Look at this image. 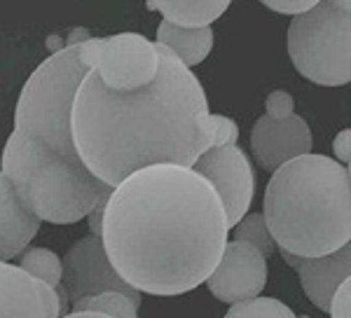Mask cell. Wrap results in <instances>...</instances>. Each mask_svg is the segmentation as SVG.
<instances>
[{
    "instance_id": "cell-25",
    "label": "cell",
    "mask_w": 351,
    "mask_h": 318,
    "mask_svg": "<svg viewBox=\"0 0 351 318\" xmlns=\"http://www.w3.org/2000/svg\"><path fill=\"white\" fill-rule=\"evenodd\" d=\"M332 152H335V162H339L342 167H349V157H351V132L344 129L335 136L332 140Z\"/></svg>"
},
{
    "instance_id": "cell-24",
    "label": "cell",
    "mask_w": 351,
    "mask_h": 318,
    "mask_svg": "<svg viewBox=\"0 0 351 318\" xmlns=\"http://www.w3.org/2000/svg\"><path fill=\"white\" fill-rule=\"evenodd\" d=\"M314 0H288V3H279V0H265V8L267 10H274V12H281V14H293V16H300L304 12H309L314 8Z\"/></svg>"
},
{
    "instance_id": "cell-16",
    "label": "cell",
    "mask_w": 351,
    "mask_h": 318,
    "mask_svg": "<svg viewBox=\"0 0 351 318\" xmlns=\"http://www.w3.org/2000/svg\"><path fill=\"white\" fill-rule=\"evenodd\" d=\"M157 45L167 47L183 61L185 66L192 68L202 64L213 49V31L211 26L206 28H180L169 21H162L157 28Z\"/></svg>"
},
{
    "instance_id": "cell-10",
    "label": "cell",
    "mask_w": 351,
    "mask_h": 318,
    "mask_svg": "<svg viewBox=\"0 0 351 318\" xmlns=\"http://www.w3.org/2000/svg\"><path fill=\"white\" fill-rule=\"evenodd\" d=\"M206 286L213 297L225 304L260 297L267 286V258L243 241H228Z\"/></svg>"
},
{
    "instance_id": "cell-27",
    "label": "cell",
    "mask_w": 351,
    "mask_h": 318,
    "mask_svg": "<svg viewBox=\"0 0 351 318\" xmlns=\"http://www.w3.org/2000/svg\"><path fill=\"white\" fill-rule=\"evenodd\" d=\"M94 36L87 31V28H73L71 33H68V40H66V47H77V45L87 42V40H92Z\"/></svg>"
},
{
    "instance_id": "cell-17",
    "label": "cell",
    "mask_w": 351,
    "mask_h": 318,
    "mask_svg": "<svg viewBox=\"0 0 351 318\" xmlns=\"http://www.w3.org/2000/svg\"><path fill=\"white\" fill-rule=\"evenodd\" d=\"M73 311H92V314H104L110 318H138V304L129 299L127 295L108 291L99 295H89L77 302H73Z\"/></svg>"
},
{
    "instance_id": "cell-22",
    "label": "cell",
    "mask_w": 351,
    "mask_h": 318,
    "mask_svg": "<svg viewBox=\"0 0 351 318\" xmlns=\"http://www.w3.org/2000/svg\"><path fill=\"white\" fill-rule=\"evenodd\" d=\"M265 108H267V117L271 119H284L293 115V96L286 92V89H274L269 92L267 101H265Z\"/></svg>"
},
{
    "instance_id": "cell-18",
    "label": "cell",
    "mask_w": 351,
    "mask_h": 318,
    "mask_svg": "<svg viewBox=\"0 0 351 318\" xmlns=\"http://www.w3.org/2000/svg\"><path fill=\"white\" fill-rule=\"evenodd\" d=\"M19 267L52 288L59 286L61 278H64V262H61L59 255L54 251H49V248H40V246L26 248L19 258Z\"/></svg>"
},
{
    "instance_id": "cell-9",
    "label": "cell",
    "mask_w": 351,
    "mask_h": 318,
    "mask_svg": "<svg viewBox=\"0 0 351 318\" xmlns=\"http://www.w3.org/2000/svg\"><path fill=\"white\" fill-rule=\"evenodd\" d=\"M64 278L61 286L68 293V304L77 302L89 295L99 293H122L141 306V293L134 291L124 278L112 269L108 255H106L101 236H82L64 255Z\"/></svg>"
},
{
    "instance_id": "cell-21",
    "label": "cell",
    "mask_w": 351,
    "mask_h": 318,
    "mask_svg": "<svg viewBox=\"0 0 351 318\" xmlns=\"http://www.w3.org/2000/svg\"><path fill=\"white\" fill-rule=\"evenodd\" d=\"M202 134L206 140V150L211 147H225V145H237L239 138V127L234 119L225 115H204L202 117Z\"/></svg>"
},
{
    "instance_id": "cell-20",
    "label": "cell",
    "mask_w": 351,
    "mask_h": 318,
    "mask_svg": "<svg viewBox=\"0 0 351 318\" xmlns=\"http://www.w3.org/2000/svg\"><path fill=\"white\" fill-rule=\"evenodd\" d=\"M223 318H298L291 306L276 297H253L246 302H237Z\"/></svg>"
},
{
    "instance_id": "cell-23",
    "label": "cell",
    "mask_w": 351,
    "mask_h": 318,
    "mask_svg": "<svg viewBox=\"0 0 351 318\" xmlns=\"http://www.w3.org/2000/svg\"><path fill=\"white\" fill-rule=\"evenodd\" d=\"M328 314L330 318H351V278L339 283L335 295L330 297Z\"/></svg>"
},
{
    "instance_id": "cell-19",
    "label": "cell",
    "mask_w": 351,
    "mask_h": 318,
    "mask_svg": "<svg viewBox=\"0 0 351 318\" xmlns=\"http://www.w3.org/2000/svg\"><path fill=\"white\" fill-rule=\"evenodd\" d=\"M234 241H243L253 246L263 258H269L276 251V243L271 238L267 225H265L263 213H246L239 223L234 225Z\"/></svg>"
},
{
    "instance_id": "cell-26",
    "label": "cell",
    "mask_w": 351,
    "mask_h": 318,
    "mask_svg": "<svg viewBox=\"0 0 351 318\" xmlns=\"http://www.w3.org/2000/svg\"><path fill=\"white\" fill-rule=\"evenodd\" d=\"M106 201H108V197L101 199L99 204L89 211L87 215V227H89V234L92 236H101V230H104V213H106Z\"/></svg>"
},
{
    "instance_id": "cell-1",
    "label": "cell",
    "mask_w": 351,
    "mask_h": 318,
    "mask_svg": "<svg viewBox=\"0 0 351 318\" xmlns=\"http://www.w3.org/2000/svg\"><path fill=\"white\" fill-rule=\"evenodd\" d=\"M228 234L225 208L208 180L192 169L155 164L112 187L101 241L134 291L173 297L206 283Z\"/></svg>"
},
{
    "instance_id": "cell-14",
    "label": "cell",
    "mask_w": 351,
    "mask_h": 318,
    "mask_svg": "<svg viewBox=\"0 0 351 318\" xmlns=\"http://www.w3.org/2000/svg\"><path fill=\"white\" fill-rule=\"evenodd\" d=\"M40 230V220L26 208L10 178L0 171V262L16 258Z\"/></svg>"
},
{
    "instance_id": "cell-12",
    "label": "cell",
    "mask_w": 351,
    "mask_h": 318,
    "mask_svg": "<svg viewBox=\"0 0 351 318\" xmlns=\"http://www.w3.org/2000/svg\"><path fill=\"white\" fill-rule=\"evenodd\" d=\"M251 152L265 171L274 173L286 162L311 152L309 124L300 115H291L284 119H271L263 115L253 124Z\"/></svg>"
},
{
    "instance_id": "cell-28",
    "label": "cell",
    "mask_w": 351,
    "mask_h": 318,
    "mask_svg": "<svg viewBox=\"0 0 351 318\" xmlns=\"http://www.w3.org/2000/svg\"><path fill=\"white\" fill-rule=\"evenodd\" d=\"M47 47H49V52L56 54V52H61V49H66V42L59 36H49L47 38Z\"/></svg>"
},
{
    "instance_id": "cell-2",
    "label": "cell",
    "mask_w": 351,
    "mask_h": 318,
    "mask_svg": "<svg viewBox=\"0 0 351 318\" xmlns=\"http://www.w3.org/2000/svg\"><path fill=\"white\" fill-rule=\"evenodd\" d=\"M155 47L160 73L148 87L110 92L89 71L75 94L73 145L84 167L110 187L155 164L192 169L206 152L202 134L206 92L178 56L157 42Z\"/></svg>"
},
{
    "instance_id": "cell-15",
    "label": "cell",
    "mask_w": 351,
    "mask_h": 318,
    "mask_svg": "<svg viewBox=\"0 0 351 318\" xmlns=\"http://www.w3.org/2000/svg\"><path fill=\"white\" fill-rule=\"evenodd\" d=\"M148 10H155L164 21L180 28H206L228 12V0H148Z\"/></svg>"
},
{
    "instance_id": "cell-11",
    "label": "cell",
    "mask_w": 351,
    "mask_h": 318,
    "mask_svg": "<svg viewBox=\"0 0 351 318\" xmlns=\"http://www.w3.org/2000/svg\"><path fill=\"white\" fill-rule=\"evenodd\" d=\"M0 318H64L52 286L19 265L0 262Z\"/></svg>"
},
{
    "instance_id": "cell-6",
    "label": "cell",
    "mask_w": 351,
    "mask_h": 318,
    "mask_svg": "<svg viewBox=\"0 0 351 318\" xmlns=\"http://www.w3.org/2000/svg\"><path fill=\"white\" fill-rule=\"evenodd\" d=\"M288 54L295 71L321 87H342L351 80V3L326 0L293 16Z\"/></svg>"
},
{
    "instance_id": "cell-4",
    "label": "cell",
    "mask_w": 351,
    "mask_h": 318,
    "mask_svg": "<svg viewBox=\"0 0 351 318\" xmlns=\"http://www.w3.org/2000/svg\"><path fill=\"white\" fill-rule=\"evenodd\" d=\"M0 171L40 223H77L112 192L84 167L77 152L56 150L21 132L10 134Z\"/></svg>"
},
{
    "instance_id": "cell-13",
    "label": "cell",
    "mask_w": 351,
    "mask_h": 318,
    "mask_svg": "<svg viewBox=\"0 0 351 318\" xmlns=\"http://www.w3.org/2000/svg\"><path fill=\"white\" fill-rule=\"evenodd\" d=\"M284 260L300 274L302 291L309 302L319 311L330 306V297L335 295L339 283L351 276V246H342L335 253L321 255V258H300V255L281 251Z\"/></svg>"
},
{
    "instance_id": "cell-8",
    "label": "cell",
    "mask_w": 351,
    "mask_h": 318,
    "mask_svg": "<svg viewBox=\"0 0 351 318\" xmlns=\"http://www.w3.org/2000/svg\"><path fill=\"white\" fill-rule=\"evenodd\" d=\"M192 171L208 180L216 190L225 208L228 227L232 230L248 213L253 192H256V175H253L251 159L237 145L211 147L197 159Z\"/></svg>"
},
{
    "instance_id": "cell-29",
    "label": "cell",
    "mask_w": 351,
    "mask_h": 318,
    "mask_svg": "<svg viewBox=\"0 0 351 318\" xmlns=\"http://www.w3.org/2000/svg\"><path fill=\"white\" fill-rule=\"evenodd\" d=\"M64 318H110L104 314H92V311H68Z\"/></svg>"
},
{
    "instance_id": "cell-7",
    "label": "cell",
    "mask_w": 351,
    "mask_h": 318,
    "mask_svg": "<svg viewBox=\"0 0 351 318\" xmlns=\"http://www.w3.org/2000/svg\"><path fill=\"white\" fill-rule=\"evenodd\" d=\"M82 59L110 92H138L155 82L160 73V54L155 42L141 33H117L92 38L80 45Z\"/></svg>"
},
{
    "instance_id": "cell-5",
    "label": "cell",
    "mask_w": 351,
    "mask_h": 318,
    "mask_svg": "<svg viewBox=\"0 0 351 318\" xmlns=\"http://www.w3.org/2000/svg\"><path fill=\"white\" fill-rule=\"evenodd\" d=\"M89 71L80 45L49 54L21 89L14 108V132L40 138L56 150L75 152L71 132L73 103Z\"/></svg>"
},
{
    "instance_id": "cell-3",
    "label": "cell",
    "mask_w": 351,
    "mask_h": 318,
    "mask_svg": "<svg viewBox=\"0 0 351 318\" xmlns=\"http://www.w3.org/2000/svg\"><path fill=\"white\" fill-rule=\"evenodd\" d=\"M265 225L281 251L321 258L351 241V173L332 157H295L271 173Z\"/></svg>"
}]
</instances>
